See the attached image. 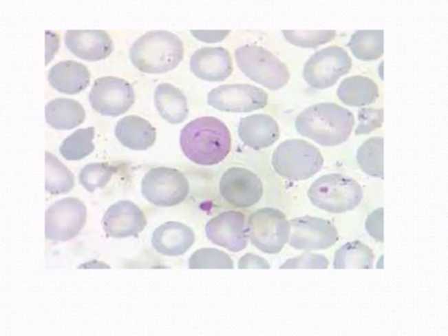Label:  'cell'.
Instances as JSON below:
<instances>
[{"instance_id":"obj_19","label":"cell","mask_w":448,"mask_h":336,"mask_svg":"<svg viewBox=\"0 0 448 336\" xmlns=\"http://www.w3.org/2000/svg\"><path fill=\"white\" fill-rule=\"evenodd\" d=\"M279 134L278 123L266 114L248 116L238 125L240 140L254 150L270 147L279 140Z\"/></svg>"},{"instance_id":"obj_36","label":"cell","mask_w":448,"mask_h":336,"mask_svg":"<svg viewBox=\"0 0 448 336\" xmlns=\"http://www.w3.org/2000/svg\"><path fill=\"white\" fill-rule=\"evenodd\" d=\"M366 229L376 242H383V208H379L369 215L366 220Z\"/></svg>"},{"instance_id":"obj_17","label":"cell","mask_w":448,"mask_h":336,"mask_svg":"<svg viewBox=\"0 0 448 336\" xmlns=\"http://www.w3.org/2000/svg\"><path fill=\"white\" fill-rule=\"evenodd\" d=\"M190 70L198 78L208 82H224L233 71L232 58L224 48H202L190 59Z\"/></svg>"},{"instance_id":"obj_38","label":"cell","mask_w":448,"mask_h":336,"mask_svg":"<svg viewBox=\"0 0 448 336\" xmlns=\"http://www.w3.org/2000/svg\"><path fill=\"white\" fill-rule=\"evenodd\" d=\"M230 33V31H191L193 37L206 43H217L224 41Z\"/></svg>"},{"instance_id":"obj_16","label":"cell","mask_w":448,"mask_h":336,"mask_svg":"<svg viewBox=\"0 0 448 336\" xmlns=\"http://www.w3.org/2000/svg\"><path fill=\"white\" fill-rule=\"evenodd\" d=\"M147 221L142 210L130 201H119L109 207L103 218L106 235L114 238H127L141 233Z\"/></svg>"},{"instance_id":"obj_7","label":"cell","mask_w":448,"mask_h":336,"mask_svg":"<svg viewBox=\"0 0 448 336\" xmlns=\"http://www.w3.org/2000/svg\"><path fill=\"white\" fill-rule=\"evenodd\" d=\"M250 243L267 254H277L289 241L291 226L279 209L263 208L251 214L247 222Z\"/></svg>"},{"instance_id":"obj_11","label":"cell","mask_w":448,"mask_h":336,"mask_svg":"<svg viewBox=\"0 0 448 336\" xmlns=\"http://www.w3.org/2000/svg\"><path fill=\"white\" fill-rule=\"evenodd\" d=\"M86 219V206L79 199L60 200L46 211V238L56 242L72 240L85 227Z\"/></svg>"},{"instance_id":"obj_12","label":"cell","mask_w":448,"mask_h":336,"mask_svg":"<svg viewBox=\"0 0 448 336\" xmlns=\"http://www.w3.org/2000/svg\"><path fill=\"white\" fill-rule=\"evenodd\" d=\"M208 103L221 112L247 113L266 107L268 94L250 84H227L212 90Z\"/></svg>"},{"instance_id":"obj_26","label":"cell","mask_w":448,"mask_h":336,"mask_svg":"<svg viewBox=\"0 0 448 336\" xmlns=\"http://www.w3.org/2000/svg\"><path fill=\"white\" fill-rule=\"evenodd\" d=\"M375 260L372 249L359 241L350 242L334 256V269H372Z\"/></svg>"},{"instance_id":"obj_32","label":"cell","mask_w":448,"mask_h":336,"mask_svg":"<svg viewBox=\"0 0 448 336\" xmlns=\"http://www.w3.org/2000/svg\"><path fill=\"white\" fill-rule=\"evenodd\" d=\"M114 172V167L107 163L89 164L81 170L79 182L87 191L93 193L98 189H104Z\"/></svg>"},{"instance_id":"obj_1","label":"cell","mask_w":448,"mask_h":336,"mask_svg":"<svg viewBox=\"0 0 448 336\" xmlns=\"http://www.w3.org/2000/svg\"><path fill=\"white\" fill-rule=\"evenodd\" d=\"M183 154L200 166H214L226 159L231 150V135L220 119L202 117L189 122L180 138Z\"/></svg>"},{"instance_id":"obj_14","label":"cell","mask_w":448,"mask_h":336,"mask_svg":"<svg viewBox=\"0 0 448 336\" xmlns=\"http://www.w3.org/2000/svg\"><path fill=\"white\" fill-rule=\"evenodd\" d=\"M219 189L225 202L239 209L257 204L264 193L259 177L243 167L228 169L222 177Z\"/></svg>"},{"instance_id":"obj_39","label":"cell","mask_w":448,"mask_h":336,"mask_svg":"<svg viewBox=\"0 0 448 336\" xmlns=\"http://www.w3.org/2000/svg\"><path fill=\"white\" fill-rule=\"evenodd\" d=\"M60 41L57 34H54L52 32H46V65L50 63V61L53 60L54 54H56L59 50Z\"/></svg>"},{"instance_id":"obj_4","label":"cell","mask_w":448,"mask_h":336,"mask_svg":"<svg viewBox=\"0 0 448 336\" xmlns=\"http://www.w3.org/2000/svg\"><path fill=\"white\" fill-rule=\"evenodd\" d=\"M308 196L312 204L332 214L351 211L362 202L363 192L352 178L332 174L312 184Z\"/></svg>"},{"instance_id":"obj_18","label":"cell","mask_w":448,"mask_h":336,"mask_svg":"<svg viewBox=\"0 0 448 336\" xmlns=\"http://www.w3.org/2000/svg\"><path fill=\"white\" fill-rule=\"evenodd\" d=\"M65 45L71 53L88 61H98L111 56L114 41L105 31H67Z\"/></svg>"},{"instance_id":"obj_13","label":"cell","mask_w":448,"mask_h":336,"mask_svg":"<svg viewBox=\"0 0 448 336\" xmlns=\"http://www.w3.org/2000/svg\"><path fill=\"white\" fill-rule=\"evenodd\" d=\"M289 222V244L295 250H327L338 241L337 229L328 220L306 216Z\"/></svg>"},{"instance_id":"obj_37","label":"cell","mask_w":448,"mask_h":336,"mask_svg":"<svg viewBox=\"0 0 448 336\" xmlns=\"http://www.w3.org/2000/svg\"><path fill=\"white\" fill-rule=\"evenodd\" d=\"M270 264L264 258L254 254H246L241 258L238 262L239 269H249V268H257V269H270Z\"/></svg>"},{"instance_id":"obj_27","label":"cell","mask_w":448,"mask_h":336,"mask_svg":"<svg viewBox=\"0 0 448 336\" xmlns=\"http://www.w3.org/2000/svg\"><path fill=\"white\" fill-rule=\"evenodd\" d=\"M348 47L357 59L375 61L383 54V31H357Z\"/></svg>"},{"instance_id":"obj_30","label":"cell","mask_w":448,"mask_h":336,"mask_svg":"<svg viewBox=\"0 0 448 336\" xmlns=\"http://www.w3.org/2000/svg\"><path fill=\"white\" fill-rule=\"evenodd\" d=\"M94 137V127L79 129L63 140L60 147V153L67 160L85 159L95 149V145L93 144Z\"/></svg>"},{"instance_id":"obj_15","label":"cell","mask_w":448,"mask_h":336,"mask_svg":"<svg viewBox=\"0 0 448 336\" xmlns=\"http://www.w3.org/2000/svg\"><path fill=\"white\" fill-rule=\"evenodd\" d=\"M206 235L213 244L232 252L244 250L248 244L246 216L234 211L222 212L209 221Z\"/></svg>"},{"instance_id":"obj_22","label":"cell","mask_w":448,"mask_h":336,"mask_svg":"<svg viewBox=\"0 0 448 336\" xmlns=\"http://www.w3.org/2000/svg\"><path fill=\"white\" fill-rule=\"evenodd\" d=\"M118 140L124 147L135 151H145L156 140V129L140 116H127L118 122L115 129Z\"/></svg>"},{"instance_id":"obj_21","label":"cell","mask_w":448,"mask_h":336,"mask_svg":"<svg viewBox=\"0 0 448 336\" xmlns=\"http://www.w3.org/2000/svg\"><path fill=\"white\" fill-rule=\"evenodd\" d=\"M88 67L76 61H60L51 67L47 80L54 90L67 95H76L89 85Z\"/></svg>"},{"instance_id":"obj_3","label":"cell","mask_w":448,"mask_h":336,"mask_svg":"<svg viewBox=\"0 0 448 336\" xmlns=\"http://www.w3.org/2000/svg\"><path fill=\"white\" fill-rule=\"evenodd\" d=\"M184 57V45L167 31H151L132 44L130 59L141 72L163 74L176 69Z\"/></svg>"},{"instance_id":"obj_29","label":"cell","mask_w":448,"mask_h":336,"mask_svg":"<svg viewBox=\"0 0 448 336\" xmlns=\"http://www.w3.org/2000/svg\"><path fill=\"white\" fill-rule=\"evenodd\" d=\"M356 160L363 172L383 179V138L373 137L361 145Z\"/></svg>"},{"instance_id":"obj_20","label":"cell","mask_w":448,"mask_h":336,"mask_svg":"<svg viewBox=\"0 0 448 336\" xmlns=\"http://www.w3.org/2000/svg\"><path fill=\"white\" fill-rule=\"evenodd\" d=\"M195 233L186 224L167 222L153 232L151 244L158 253L169 257L185 254L195 243Z\"/></svg>"},{"instance_id":"obj_23","label":"cell","mask_w":448,"mask_h":336,"mask_svg":"<svg viewBox=\"0 0 448 336\" xmlns=\"http://www.w3.org/2000/svg\"><path fill=\"white\" fill-rule=\"evenodd\" d=\"M154 103L160 117L173 125L182 124L188 118V100L170 83H160L154 92Z\"/></svg>"},{"instance_id":"obj_5","label":"cell","mask_w":448,"mask_h":336,"mask_svg":"<svg viewBox=\"0 0 448 336\" xmlns=\"http://www.w3.org/2000/svg\"><path fill=\"white\" fill-rule=\"evenodd\" d=\"M235 58L248 78L267 89L278 90L289 82L288 66L266 48L246 45L235 51Z\"/></svg>"},{"instance_id":"obj_25","label":"cell","mask_w":448,"mask_h":336,"mask_svg":"<svg viewBox=\"0 0 448 336\" xmlns=\"http://www.w3.org/2000/svg\"><path fill=\"white\" fill-rule=\"evenodd\" d=\"M338 98L351 107H363L372 105L379 98L376 83L369 77L354 76L341 82L337 90Z\"/></svg>"},{"instance_id":"obj_9","label":"cell","mask_w":448,"mask_h":336,"mask_svg":"<svg viewBox=\"0 0 448 336\" xmlns=\"http://www.w3.org/2000/svg\"><path fill=\"white\" fill-rule=\"evenodd\" d=\"M352 60L343 48L331 46L312 54L303 71V77L315 89H327L334 86L341 76L349 73Z\"/></svg>"},{"instance_id":"obj_24","label":"cell","mask_w":448,"mask_h":336,"mask_svg":"<svg viewBox=\"0 0 448 336\" xmlns=\"http://www.w3.org/2000/svg\"><path fill=\"white\" fill-rule=\"evenodd\" d=\"M46 121L56 130H72L85 120V108L70 98H56L47 103L45 111Z\"/></svg>"},{"instance_id":"obj_10","label":"cell","mask_w":448,"mask_h":336,"mask_svg":"<svg viewBox=\"0 0 448 336\" xmlns=\"http://www.w3.org/2000/svg\"><path fill=\"white\" fill-rule=\"evenodd\" d=\"M89 99L95 112L115 118L125 114L131 108L135 102V92L127 81L105 76L95 81Z\"/></svg>"},{"instance_id":"obj_2","label":"cell","mask_w":448,"mask_h":336,"mask_svg":"<svg viewBox=\"0 0 448 336\" xmlns=\"http://www.w3.org/2000/svg\"><path fill=\"white\" fill-rule=\"evenodd\" d=\"M354 125L353 113L333 103L312 105L298 116L295 126L303 137L323 147H337L349 138Z\"/></svg>"},{"instance_id":"obj_6","label":"cell","mask_w":448,"mask_h":336,"mask_svg":"<svg viewBox=\"0 0 448 336\" xmlns=\"http://www.w3.org/2000/svg\"><path fill=\"white\" fill-rule=\"evenodd\" d=\"M272 164L280 176L290 180H303L320 172L324 159L314 145L302 140H290L274 151Z\"/></svg>"},{"instance_id":"obj_35","label":"cell","mask_w":448,"mask_h":336,"mask_svg":"<svg viewBox=\"0 0 448 336\" xmlns=\"http://www.w3.org/2000/svg\"><path fill=\"white\" fill-rule=\"evenodd\" d=\"M359 125L356 130V135L369 134L376 129L381 127L383 122V109L365 108L360 109Z\"/></svg>"},{"instance_id":"obj_8","label":"cell","mask_w":448,"mask_h":336,"mask_svg":"<svg viewBox=\"0 0 448 336\" xmlns=\"http://www.w3.org/2000/svg\"><path fill=\"white\" fill-rule=\"evenodd\" d=\"M142 195L151 204L173 207L184 202L189 184L184 174L171 167L153 168L142 180Z\"/></svg>"},{"instance_id":"obj_28","label":"cell","mask_w":448,"mask_h":336,"mask_svg":"<svg viewBox=\"0 0 448 336\" xmlns=\"http://www.w3.org/2000/svg\"><path fill=\"white\" fill-rule=\"evenodd\" d=\"M75 176L65 165L46 151V190L51 195H62L72 190Z\"/></svg>"},{"instance_id":"obj_31","label":"cell","mask_w":448,"mask_h":336,"mask_svg":"<svg viewBox=\"0 0 448 336\" xmlns=\"http://www.w3.org/2000/svg\"><path fill=\"white\" fill-rule=\"evenodd\" d=\"M190 269H232L234 263L224 251L213 248L198 250L189 258Z\"/></svg>"},{"instance_id":"obj_34","label":"cell","mask_w":448,"mask_h":336,"mask_svg":"<svg viewBox=\"0 0 448 336\" xmlns=\"http://www.w3.org/2000/svg\"><path fill=\"white\" fill-rule=\"evenodd\" d=\"M328 266L330 262L323 255L305 252L301 256L286 261L280 269H327Z\"/></svg>"},{"instance_id":"obj_33","label":"cell","mask_w":448,"mask_h":336,"mask_svg":"<svg viewBox=\"0 0 448 336\" xmlns=\"http://www.w3.org/2000/svg\"><path fill=\"white\" fill-rule=\"evenodd\" d=\"M284 36L295 46L315 48L333 41L335 31H283Z\"/></svg>"}]
</instances>
